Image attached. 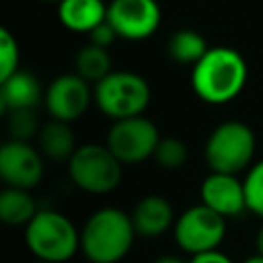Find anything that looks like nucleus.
<instances>
[{"mask_svg":"<svg viewBox=\"0 0 263 263\" xmlns=\"http://www.w3.org/2000/svg\"><path fill=\"white\" fill-rule=\"evenodd\" d=\"M150 99L148 80L132 70H113L95 84V103L113 121L144 115Z\"/></svg>","mask_w":263,"mask_h":263,"instance_id":"nucleus-5","label":"nucleus"},{"mask_svg":"<svg viewBox=\"0 0 263 263\" xmlns=\"http://www.w3.org/2000/svg\"><path fill=\"white\" fill-rule=\"evenodd\" d=\"M154 263H189V261H183V259L177 257V255H162V257H158Z\"/></svg>","mask_w":263,"mask_h":263,"instance_id":"nucleus-26","label":"nucleus"},{"mask_svg":"<svg viewBox=\"0 0 263 263\" xmlns=\"http://www.w3.org/2000/svg\"><path fill=\"white\" fill-rule=\"evenodd\" d=\"M60 23L72 33H90L107 21V4L103 0H62L58 4Z\"/></svg>","mask_w":263,"mask_h":263,"instance_id":"nucleus-15","label":"nucleus"},{"mask_svg":"<svg viewBox=\"0 0 263 263\" xmlns=\"http://www.w3.org/2000/svg\"><path fill=\"white\" fill-rule=\"evenodd\" d=\"M31 263H49V261H43V259H35V261H31Z\"/></svg>","mask_w":263,"mask_h":263,"instance_id":"nucleus-29","label":"nucleus"},{"mask_svg":"<svg viewBox=\"0 0 263 263\" xmlns=\"http://www.w3.org/2000/svg\"><path fill=\"white\" fill-rule=\"evenodd\" d=\"M92 101L95 86L76 72L55 76L43 95V105L49 117L68 123L80 119L88 111Z\"/></svg>","mask_w":263,"mask_h":263,"instance_id":"nucleus-9","label":"nucleus"},{"mask_svg":"<svg viewBox=\"0 0 263 263\" xmlns=\"http://www.w3.org/2000/svg\"><path fill=\"white\" fill-rule=\"evenodd\" d=\"M257 152L255 132L238 119L222 121L205 140L203 156L210 171L238 175L249 171Z\"/></svg>","mask_w":263,"mask_h":263,"instance_id":"nucleus-4","label":"nucleus"},{"mask_svg":"<svg viewBox=\"0 0 263 263\" xmlns=\"http://www.w3.org/2000/svg\"><path fill=\"white\" fill-rule=\"evenodd\" d=\"M156 123L144 115L117 119L107 132L105 144L123 164H140L154 156L160 142Z\"/></svg>","mask_w":263,"mask_h":263,"instance_id":"nucleus-8","label":"nucleus"},{"mask_svg":"<svg viewBox=\"0 0 263 263\" xmlns=\"http://www.w3.org/2000/svg\"><path fill=\"white\" fill-rule=\"evenodd\" d=\"M132 220L138 236L158 238L175 226V210L173 203L162 195H146L142 197L132 212Z\"/></svg>","mask_w":263,"mask_h":263,"instance_id":"nucleus-13","label":"nucleus"},{"mask_svg":"<svg viewBox=\"0 0 263 263\" xmlns=\"http://www.w3.org/2000/svg\"><path fill=\"white\" fill-rule=\"evenodd\" d=\"M208 49L210 47H208L205 37L201 33L193 31V29H179L166 41L168 58L175 64H181V66H193V64H197Z\"/></svg>","mask_w":263,"mask_h":263,"instance_id":"nucleus-18","label":"nucleus"},{"mask_svg":"<svg viewBox=\"0 0 263 263\" xmlns=\"http://www.w3.org/2000/svg\"><path fill=\"white\" fill-rule=\"evenodd\" d=\"M255 247H257V253L263 255V224L259 226V230L255 234Z\"/></svg>","mask_w":263,"mask_h":263,"instance_id":"nucleus-27","label":"nucleus"},{"mask_svg":"<svg viewBox=\"0 0 263 263\" xmlns=\"http://www.w3.org/2000/svg\"><path fill=\"white\" fill-rule=\"evenodd\" d=\"M107 21L119 39L142 41L158 31L162 10L156 0H111L107 4Z\"/></svg>","mask_w":263,"mask_h":263,"instance_id":"nucleus-10","label":"nucleus"},{"mask_svg":"<svg viewBox=\"0 0 263 263\" xmlns=\"http://www.w3.org/2000/svg\"><path fill=\"white\" fill-rule=\"evenodd\" d=\"M136 236L132 214L101 208L86 218L80 230V251L90 263H119L132 251Z\"/></svg>","mask_w":263,"mask_h":263,"instance_id":"nucleus-2","label":"nucleus"},{"mask_svg":"<svg viewBox=\"0 0 263 263\" xmlns=\"http://www.w3.org/2000/svg\"><path fill=\"white\" fill-rule=\"evenodd\" d=\"M37 140H39L41 154L51 162H68L78 148L72 125L68 121H60L53 117L41 123Z\"/></svg>","mask_w":263,"mask_h":263,"instance_id":"nucleus-16","label":"nucleus"},{"mask_svg":"<svg viewBox=\"0 0 263 263\" xmlns=\"http://www.w3.org/2000/svg\"><path fill=\"white\" fill-rule=\"evenodd\" d=\"M249 78L247 60L232 47H210L203 58L191 66V88L208 105L234 101Z\"/></svg>","mask_w":263,"mask_h":263,"instance_id":"nucleus-1","label":"nucleus"},{"mask_svg":"<svg viewBox=\"0 0 263 263\" xmlns=\"http://www.w3.org/2000/svg\"><path fill=\"white\" fill-rule=\"evenodd\" d=\"M242 263H263V255L257 253V255H253V257H247Z\"/></svg>","mask_w":263,"mask_h":263,"instance_id":"nucleus-28","label":"nucleus"},{"mask_svg":"<svg viewBox=\"0 0 263 263\" xmlns=\"http://www.w3.org/2000/svg\"><path fill=\"white\" fill-rule=\"evenodd\" d=\"M187 156H189V152H187V146L183 140H179L177 136H162L152 158L158 166L173 171V168L183 166L187 162Z\"/></svg>","mask_w":263,"mask_h":263,"instance_id":"nucleus-21","label":"nucleus"},{"mask_svg":"<svg viewBox=\"0 0 263 263\" xmlns=\"http://www.w3.org/2000/svg\"><path fill=\"white\" fill-rule=\"evenodd\" d=\"M201 203L218 212L220 216L236 218L247 210V193H245V181L238 179V175L232 173H218L212 171L199 187Z\"/></svg>","mask_w":263,"mask_h":263,"instance_id":"nucleus-12","label":"nucleus"},{"mask_svg":"<svg viewBox=\"0 0 263 263\" xmlns=\"http://www.w3.org/2000/svg\"><path fill=\"white\" fill-rule=\"evenodd\" d=\"M18 60H21L18 41L6 27H2L0 29V80L8 78L18 70Z\"/></svg>","mask_w":263,"mask_h":263,"instance_id":"nucleus-23","label":"nucleus"},{"mask_svg":"<svg viewBox=\"0 0 263 263\" xmlns=\"http://www.w3.org/2000/svg\"><path fill=\"white\" fill-rule=\"evenodd\" d=\"M39 212L37 199L33 197L31 189L8 187L0 193V220L6 226H27L35 214Z\"/></svg>","mask_w":263,"mask_h":263,"instance_id":"nucleus-17","label":"nucleus"},{"mask_svg":"<svg viewBox=\"0 0 263 263\" xmlns=\"http://www.w3.org/2000/svg\"><path fill=\"white\" fill-rule=\"evenodd\" d=\"M189 263H234L228 255H224L220 249L216 251H208V253H199V255H191Z\"/></svg>","mask_w":263,"mask_h":263,"instance_id":"nucleus-25","label":"nucleus"},{"mask_svg":"<svg viewBox=\"0 0 263 263\" xmlns=\"http://www.w3.org/2000/svg\"><path fill=\"white\" fill-rule=\"evenodd\" d=\"M25 245L35 259L66 263L80 251V230L58 210H39L25 226Z\"/></svg>","mask_w":263,"mask_h":263,"instance_id":"nucleus-3","label":"nucleus"},{"mask_svg":"<svg viewBox=\"0 0 263 263\" xmlns=\"http://www.w3.org/2000/svg\"><path fill=\"white\" fill-rule=\"evenodd\" d=\"M6 115V129L8 136L12 140H23V142H31L33 138L39 136L41 123L37 119L35 109H16V111H8Z\"/></svg>","mask_w":263,"mask_h":263,"instance_id":"nucleus-20","label":"nucleus"},{"mask_svg":"<svg viewBox=\"0 0 263 263\" xmlns=\"http://www.w3.org/2000/svg\"><path fill=\"white\" fill-rule=\"evenodd\" d=\"M43 2H55V4H60L62 0H43Z\"/></svg>","mask_w":263,"mask_h":263,"instance_id":"nucleus-30","label":"nucleus"},{"mask_svg":"<svg viewBox=\"0 0 263 263\" xmlns=\"http://www.w3.org/2000/svg\"><path fill=\"white\" fill-rule=\"evenodd\" d=\"M43 158L31 142L10 138L0 146V177L8 187L33 189L43 179Z\"/></svg>","mask_w":263,"mask_h":263,"instance_id":"nucleus-11","label":"nucleus"},{"mask_svg":"<svg viewBox=\"0 0 263 263\" xmlns=\"http://www.w3.org/2000/svg\"><path fill=\"white\" fill-rule=\"evenodd\" d=\"M66 164L72 183L92 195H107L115 191L123 177V162L107 144H82Z\"/></svg>","mask_w":263,"mask_h":263,"instance_id":"nucleus-6","label":"nucleus"},{"mask_svg":"<svg viewBox=\"0 0 263 263\" xmlns=\"http://www.w3.org/2000/svg\"><path fill=\"white\" fill-rule=\"evenodd\" d=\"M224 236H226V218L201 201L197 205L187 208L181 216H177L173 226V238L177 247L189 255H199L220 249Z\"/></svg>","mask_w":263,"mask_h":263,"instance_id":"nucleus-7","label":"nucleus"},{"mask_svg":"<svg viewBox=\"0 0 263 263\" xmlns=\"http://www.w3.org/2000/svg\"><path fill=\"white\" fill-rule=\"evenodd\" d=\"M45 88L39 78L29 70H16L8 78L0 80V107L2 113L16 109H35L43 101Z\"/></svg>","mask_w":263,"mask_h":263,"instance_id":"nucleus-14","label":"nucleus"},{"mask_svg":"<svg viewBox=\"0 0 263 263\" xmlns=\"http://www.w3.org/2000/svg\"><path fill=\"white\" fill-rule=\"evenodd\" d=\"M74 72L80 74L84 80H88L95 86L109 72H113L109 49L107 47H101V45H95V43L88 41V45H84L82 49H78V53L74 58Z\"/></svg>","mask_w":263,"mask_h":263,"instance_id":"nucleus-19","label":"nucleus"},{"mask_svg":"<svg viewBox=\"0 0 263 263\" xmlns=\"http://www.w3.org/2000/svg\"><path fill=\"white\" fill-rule=\"evenodd\" d=\"M88 39H90V43H95V45H101V47H111L113 45V41L115 39H119V35L115 33V29L111 27V23L109 21H103L99 27H95L90 33H88Z\"/></svg>","mask_w":263,"mask_h":263,"instance_id":"nucleus-24","label":"nucleus"},{"mask_svg":"<svg viewBox=\"0 0 263 263\" xmlns=\"http://www.w3.org/2000/svg\"><path fill=\"white\" fill-rule=\"evenodd\" d=\"M242 181L247 193V210L263 220V158L251 164Z\"/></svg>","mask_w":263,"mask_h":263,"instance_id":"nucleus-22","label":"nucleus"}]
</instances>
